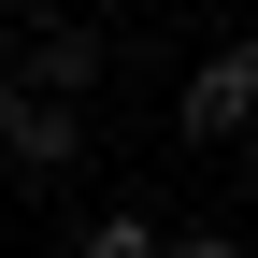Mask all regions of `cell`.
<instances>
[{
	"mask_svg": "<svg viewBox=\"0 0 258 258\" xmlns=\"http://www.w3.org/2000/svg\"><path fill=\"white\" fill-rule=\"evenodd\" d=\"M72 258H172V230H158V215H86V230H72Z\"/></svg>",
	"mask_w": 258,
	"mask_h": 258,
	"instance_id": "4",
	"label": "cell"
},
{
	"mask_svg": "<svg viewBox=\"0 0 258 258\" xmlns=\"http://www.w3.org/2000/svg\"><path fill=\"white\" fill-rule=\"evenodd\" d=\"M15 86H43V101H86V86H101V29L43 15V29H29V72H15Z\"/></svg>",
	"mask_w": 258,
	"mask_h": 258,
	"instance_id": "3",
	"label": "cell"
},
{
	"mask_svg": "<svg viewBox=\"0 0 258 258\" xmlns=\"http://www.w3.org/2000/svg\"><path fill=\"white\" fill-rule=\"evenodd\" d=\"M86 158V115L43 101V86H0V172H72Z\"/></svg>",
	"mask_w": 258,
	"mask_h": 258,
	"instance_id": "2",
	"label": "cell"
},
{
	"mask_svg": "<svg viewBox=\"0 0 258 258\" xmlns=\"http://www.w3.org/2000/svg\"><path fill=\"white\" fill-rule=\"evenodd\" d=\"M244 201H258V158H244Z\"/></svg>",
	"mask_w": 258,
	"mask_h": 258,
	"instance_id": "6",
	"label": "cell"
},
{
	"mask_svg": "<svg viewBox=\"0 0 258 258\" xmlns=\"http://www.w3.org/2000/svg\"><path fill=\"white\" fill-rule=\"evenodd\" d=\"M0 29H15V0H0Z\"/></svg>",
	"mask_w": 258,
	"mask_h": 258,
	"instance_id": "7",
	"label": "cell"
},
{
	"mask_svg": "<svg viewBox=\"0 0 258 258\" xmlns=\"http://www.w3.org/2000/svg\"><path fill=\"white\" fill-rule=\"evenodd\" d=\"M172 258H244V244H230V230H172Z\"/></svg>",
	"mask_w": 258,
	"mask_h": 258,
	"instance_id": "5",
	"label": "cell"
},
{
	"mask_svg": "<svg viewBox=\"0 0 258 258\" xmlns=\"http://www.w3.org/2000/svg\"><path fill=\"white\" fill-rule=\"evenodd\" d=\"M172 129H186V144H244V129H258V43H215L201 72H186Z\"/></svg>",
	"mask_w": 258,
	"mask_h": 258,
	"instance_id": "1",
	"label": "cell"
}]
</instances>
